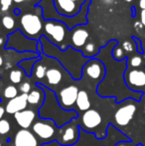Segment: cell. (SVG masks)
Returning a JSON list of instances; mask_svg holds the SVG:
<instances>
[{
  "label": "cell",
  "instance_id": "obj_42",
  "mask_svg": "<svg viewBox=\"0 0 145 146\" xmlns=\"http://www.w3.org/2000/svg\"><path fill=\"white\" fill-rule=\"evenodd\" d=\"M131 10H132V16H135V7H134V6H132L131 7Z\"/></svg>",
  "mask_w": 145,
  "mask_h": 146
},
{
  "label": "cell",
  "instance_id": "obj_7",
  "mask_svg": "<svg viewBox=\"0 0 145 146\" xmlns=\"http://www.w3.org/2000/svg\"><path fill=\"white\" fill-rule=\"evenodd\" d=\"M123 78L126 86L133 92H140L145 88V69H127Z\"/></svg>",
  "mask_w": 145,
  "mask_h": 146
},
{
  "label": "cell",
  "instance_id": "obj_6",
  "mask_svg": "<svg viewBox=\"0 0 145 146\" xmlns=\"http://www.w3.org/2000/svg\"><path fill=\"white\" fill-rule=\"evenodd\" d=\"M53 6L58 15L65 19L73 18L79 15L83 7L72 0H53Z\"/></svg>",
  "mask_w": 145,
  "mask_h": 146
},
{
  "label": "cell",
  "instance_id": "obj_5",
  "mask_svg": "<svg viewBox=\"0 0 145 146\" xmlns=\"http://www.w3.org/2000/svg\"><path fill=\"white\" fill-rule=\"evenodd\" d=\"M107 70L103 62L97 58H91L85 63L83 68V75H85L93 81H103L105 77Z\"/></svg>",
  "mask_w": 145,
  "mask_h": 146
},
{
  "label": "cell",
  "instance_id": "obj_36",
  "mask_svg": "<svg viewBox=\"0 0 145 146\" xmlns=\"http://www.w3.org/2000/svg\"><path fill=\"white\" fill-rule=\"evenodd\" d=\"M5 108H4L3 106H2L1 104H0V120L1 119H3V116H4V114H5Z\"/></svg>",
  "mask_w": 145,
  "mask_h": 146
},
{
  "label": "cell",
  "instance_id": "obj_20",
  "mask_svg": "<svg viewBox=\"0 0 145 146\" xmlns=\"http://www.w3.org/2000/svg\"><path fill=\"white\" fill-rule=\"evenodd\" d=\"M40 59H41V56L37 57V58L21 60V61L18 63V67H19L21 70H23V72L26 74V76H28V77H31L32 73H33L34 65H35L36 62H38Z\"/></svg>",
  "mask_w": 145,
  "mask_h": 146
},
{
  "label": "cell",
  "instance_id": "obj_33",
  "mask_svg": "<svg viewBox=\"0 0 145 146\" xmlns=\"http://www.w3.org/2000/svg\"><path fill=\"white\" fill-rule=\"evenodd\" d=\"M42 0H13V2L17 4H20V3H23V2H31V4L33 5H39L41 3Z\"/></svg>",
  "mask_w": 145,
  "mask_h": 146
},
{
  "label": "cell",
  "instance_id": "obj_17",
  "mask_svg": "<svg viewBox=\"0 0 145 146\" xmlns=\"http://www.w3.org/2000/svg\"><path fill=\"white\" fill-rule=\"evenodd\" d=\"M45 90H43L39 84H36V88H32L31 92L28 94V104L34 106H42L45 102Z\"/></svg>",
  "mask_w": 145,
  "mask_h": 146
},
{
  "label": "cell",
  "instance_id": "obj_35",
  "mask_svg": "<svg viewBox=\"0 0 145 146\" xmlns=\"http://www.w3.org/2000/svg\"><path fill=\"white\" fill-rule=\"evenodd\" d=\"M72 1L75 2V3H77L79 5H81V6H83L85 4L89 3V0H72Z\"/></svg>",
  "mask_w": 145,
  "mask_h": 146
},
{
  "label": "cell",
  "instance_id": "obj_4",
  "mask_svg": "<svg viewBox=\"0 0 145 146\" xmlns=\"http://www.w3.org/2000/svg\"><path fill=\"white\" fill-rule=\"evenodd\" d=\"M38 40L28 38L19 29H17L7 36L4 49L13 50L18 53H38Z\"/></svg>",
  "mask_w": 145,
  "mask_h": 146
},
{
  "label": "cell",
  "instance_id": "obj_34",
  "mask_svg": "<svg viewBox=\"0 0 145 146\" xmlns=\"http://www.w3.org/2000/svg\"><path fill=\"white\" fill-rule=\"evenodd\" d=\"M140 22L143 25V27H145V10L140 11Z\"/></svg>",
  "mask_w": 145,
  "mask_h": 146
},
{
  "label": "cell",
  "instance_id": "obj_2",
  "mask_svg": "<svg viewBox=\"0 0 145 146\" xmlns=\"http://www.w3.org/2000/svg\"><path fill=\"white\" fill-rule=\"evenodd\" d=\"M68 34H70V28L61 20L51 19L44 21L43 35L62 51H66L70 47Z\"/></svg>",
  "mask_w": 145,
  "mask_h": 146
},
{
  "label": "cell",
  "instance_id": "obj_31",
  "mask_svg": "<svg viewBox=\"0 0 145 146\" xmlns=\"http://www.w3.org/2000/svg\"><path fill=\"white\" fill-rule=\"evenodd\" d=\"M13 0H0V11L6 12L9 10L10 6L12 5Z\"/></svg>",
  "mask_w": 145,
  "mask_h": 146
},
{
  "label": "cell",
  "instance_id": "obj_30",
  "mask_svg": "<svg viewBox=\"0 0 145 146\" xmlns=\"http://www.w3.org/2000/svg\"><path fill=\"white\" fill-rule=\"evenodd\" d=\"M19 90L21 92V94H28L32 90V86L29 82H23L22 84H20Z\"/></svg>",
  "mask_w": 145,
  "mask_h": 146
},
{
  "label": "cell",
  "instance_id": "obj_10",
  "mask_svg": "<svg viewBox=\"0 0 145 146\" xmlns=\"http://www.w3.org/2000/svg\"><path fill=\"white\" fill-rule=\"evenodd\" d=\"M85 24L75 25L70 30V47L77 51H81L85 45L89 42V32L85 27Z\"/></svg>",
  "mask_w": 145,
  "mask_h": 146
},
{
  "label": "cell",
  "instance_id": "obj_21",
  "mask_svg": "<svg viewBox=\"0 0 145 146\" xmlns=\"http://www.w3.org/2000/svg\"><path fill=\"white\" fill-rule=\"evenodd\" d=\"M47 65L44 63H42V60H39L38 62H36V64L34 65L33 68V73L32 75L35 77V79L37 81H41L46 77V73H47Z\"/></svg>",
  "mask_w": 145,
  "mask_h": 146
},
{
  "label": "cell",
  "instance_id": "obj_14",
  "mask_svg": "<svg viewBox=\"0 0 145 146\" xmlns=\"http://www.w3.org/2000/svg\"><path fill=\"white\" fill-rule=\"evenodd\" d=\"M28 106V94H21L16 98L9 100L5 106V111L8 114H15L17 112L23 111Z\"/></svg>",
  "mask_w": 145,
  "mask_h": 146
},
{
  "label": "cell",
  "instance_id": "obj_9",
  "mask_svg": "<svg viewBox=\"0 0 145 146\" xmlns=\"http://www.w3.org/2000/svg\"><path fill=\"white\" fill-rule=\"evenodd\" d=\"M79 135V128L73 120L68 122L60 128V134H59L58 140L62 145L70 146L73 145L77 142Z\"/></svg>",
  "mask_w": 145,
  "mask_h": 146
},
{
  "label": "cell",
  "instance_id": "obj_15",
  "mask_svg": "<svg viewBox=\"0 0 145 146\" xmlns=\"http://www.w3.org/2000/svg\"><path fill=\"white\" fill-rule=\"evenodd\" d=\"M14 146H39V141L29 129H20L14 137Z\"/></svg>",
  "mask_w": 145,
  "mask_h": 146
},
{
  "label": "cell",
  "instance_id": "obj_32",
  "mask_svg": "<svg viewBox=\"0 0 145 146\" xmlns=\"http://www.w3.org/2000/svg\"><path fill=\"white\" fill-rule=\"evenodd\" d=\"M132 40H133V41H134V43H135L136 51L138 52V54H143L144 50H143V48H142L141 41H140L138 38H136V37H132Z\"/></svg>",
  "mask_w": 145,
  "mask_h": 146
},
{
  "label": "cell",
  "instance_id": "obj_22",
  "mask_svg": "<svg viewBox=\"0 0 145 146\" xmlns=\"http://www.w3.org/2000/svg\"><path fill=\"white\" fill-rule=\"evenodd\" d=\"M99 50L101 49H97V45L95 44L93 42H87V44L85 45V47L83 48V50L81 51L83 53V55L85 57L89 59H91V58H95L97 54H99Z\"/></svg>",
  "mask_w": 145,
  "mask_h": 146
},
{
  "label": "cell",
  "instance_id": "obj_27",
  "mask_svg": "<svg viewBox=\"0 0 145 146\" xmlns=\"http://www.w3.org/2000/svg\"><path fill=\"white\" fill-rule=\"evenodd\" d=\"M1 23L6 30L12 31L15 28V19L11 15H4L1 20Z\"/></svg>",
  "mask_w": 145,
  "mask_h": 146
},
{
  "label": "cell",
  "instance_id": "obj_18",
  "mask_svg": "<svg viewBox=\"0 0 145 146\" xmlns=\"http://www.w3.org/2000/svg\"><path fill=\"white\" fill-rule=\"evenodd\" d=\"M46 81L49 87H57L61 84L63 80V73L59 68L52 67L47 70L46 73Z\"/></svg>",
  "mask_w": 145,
  "mask_h": 146
},
{
  "label": "cell",
  "instance_id": "obj_26",
  "mask_svg": "<svg viewBox=\"0 0 145 146\" xmlns=\"http://www.w3.org/2000/svg\"><path fill=\"white\" fill-rule=\"evenodd\" d=\"M18 88L13 85L7 86L3 90V96L6 100H12L18 96Z\"/></svg>",
  "mask_w": 145,
  "mask_h": 146
},
{
  "label": "cell",
  "instance_id": "obj_37",
  "mask_svg": "<svg viewBox=\"0 0 145 146\" xmlns=\"http://www.w3.org/2000/svg\"><path fill=\"white\" fill-rule=\"evenodd\" d=\"M138 7L141 10H145V0H139L138 1Z\"/></svg>",
  "mask_w": 145,
  "mask_h": 146
},
{
  "label": "cell",
  "instance_id": "obj_1",
  "mask_svg": "<svg viewBox=\"0 0 145 146\" xmlns=\"http://www.w3.org/2000/svg\"><path fill=\"white\" fill-rule=\"evenodd\" d=\"M42 46V54L55 60H58L59 63L72 75L73 79L79 80L83 76V68L85 65L89 58L85 57L81 51L69 47L66 51H62L59 47L51 43L43 35L40 38Z\"/></svg>",
  "mask_w": 145,
  "mask_h": 146
},
{
  "label": "cell",
  "instance_id": "obj_25",
  "mask_svg": "<svg viewBox=\"0 0 145 146\" xmlns=\"http://www.w3.org/2000/svg\"><path fill=\"white\" fill-rule=\"evenodd\" d=\"M126 64L128 65V67H131L132 69H138L143 64V59L140 55H134L126 59Z\"/></svg>",
  "mask_w": 145,
  "mask_h": 146
},
{
  "label": "cell",
  "instance_id": "obj_39",
  "mask_svg": "<svg viewBox=\"0 0 145 146\" xmlns=\"http://www.w3.org/2000/svg\"><path fill=\"white\" fill-rule=\"evenodd\" d=\"M5 43H6V41L4 40V38L0 37V46H5Z\"/></svg>",
  "mask_w": 145,
  "mask_h": 146
},
{
  "label": "cell",
  "instance_id": "obj_11",
  "mask_svg": "<svg viewBox=\"0 0 145 146\" xmlns=\"http://www.w3.org/2000/svg\"><path fill=\"white\" fill-rule=\"evenodd\" d=\"M79 88L73 85L62 88L57 94V100L60 106L65 110H70L71 108L75 104L79 94Z\"/></svg>",
  "mask_w": 145,
  "mask_h": 146
},
{
  "label": "cell",
  "instance_id": "obj_16",
  "mask_svg": "<svg viewBox=\"0 0 145 146\" xmlns=\"http://www.w3.org/2000/svg\"><path fill=\"white\" fill-rule=\"evenodd\" d=\"M36 112L33 110H25L14 114V119L22 129H28L34 124Z\"/></svg>",
  "mask_w": 145,
  "mask_h": 146
},
{
  "label": "cell",
  "instance_id": "obj_19",
  "mask_svg": "<svg viewBox=\"0 0 145 146\" xmlns=\"http://www.w3.org/2000/svg\"><path fill=\"white\" fill-rule=\"evenodd\" d=\"M77 108H79L81 111H87L91 108V100H89V96L85 90H81L77 94V102H75Z\"/></svg>",
  "mask_w": 145,
  "mask_h": 146
},
{
  "label": "cell",
  "instance_id": "obj_28",
  "mask_svg": "<svg viewBox=\"0 0 145 146\" xmlns=\"http://www.w3.org/2000/svg\"><path fill=\"white\" fill-rule=\"evenodd\" d=\"M11 129V124L7 119H1L0 120V135H5Z\"/></svg>",
  "mask_w": 145,
  "mask_h": 146
},
{
  "label": "cell",
  "instance_id": "obj_43",
  "mask_svg": "<svg viewBox=\"0 0 145 146\" xmlns=\"http://www.w3.org/2000/svg\"><path fill=\"white\" fill-rule=\"evenodd\" d=\"M14 13H15L16 15H19V14H20V11H19L18 9H14Z\"/></svg>",
  "mask_w": 145,
  "mask_h": 146
},
{
  "label": "cell",
  "instance_id": "obj_23",
  "mask_svg": "<svg viewBox=\"0 0 145 146\" xmlns=\"http://www.w3.org/2000/svg\"><path fill=\"white\" fill-rule=\"evenodd\" d=\"M126 55L127 54L124 52L121 45H119L118 43L112 48V50H111V57H112V59L116 62H121V61H123V60L127 59L126 58Z\"/></svg>",
  "mask_w": 145,
  "mask_h": 146
},
{
  "label": "cell",
  "instance_id": "obj_29",
  "mask_svg": "<svg viewBox=\"0 0 145 146\" xmlns=\"http://www.w3.org/2000/svg\"><path fill=\"white\" fill-rule=\"evenodd\" d=\"M121 47L126 54H127V53H132L136 49L135 43H132V42H130V41H124L121 44Z\"/></svg>",
  "mask_w": 145,
  "mask_h": 146
},
{
  "label": "cell",
  "instance_id": "obj_8",
  "mask_svg": "<svg viewBox=\"0 0 145 146\" xmlns=\"http://www.w3.org/2000/svg\"><path fill=\"white\" fill-rule=\"evenodd\" d=\"M56 126L52 119L42 118L32 125V132L44 140H50L56 134Z\"/></svg>",
  "mask_w": 145,
  "mask_h": 146
},
{
  "label": "cell",
  "instance_id": "obj_3",
  "mask_svg": "<svg viewBox=\"0 0 145 146\" xmlns=\"http://www.w3.org/2000/svg\"><path fill=\"white\" fill-rule=\"evenodd\" d=\"M43 15L37 13L27 12L22 14L19 18V30L28 38L39 41L43 36Z\"/></svg>",
  "mask_w": 145,
  "mask_h": 146
},
{
  "label": "cell",
  "instance_id": "obj_13",
  "mask_svg": "<svg viewBox=\"0 0 145 146\" xmlns=\"http://www.w3.org/2000/svg\"><path fill=\"white\" fill-rule=\"evenodd\" d=\"M136 111V106L133 104H128L122 106L116 110L114 114V120L119 126H126L133 118Z\"/></svg>",
  "mask_w": 145,
  "mask_h": 146
},
{
  "label": "cell",
  "instance_id": "obj_44",
  "mask_svg": "<svg viewBox=\"0 0 145 146\" xmlns=\"http://www.w3.org/2000/svg\"><path fill=\"white\" fill-rule=\"evenodd\" d=\"M123 1H125V2H127V3H130V2H132V1H134V0H123Z\"/></svg>",
  "mask_w": 145,
  "mask_h": 146
},
{
  "label": "cell",
  "instance_id": "obj_41",
  "mask_svg": "<svg viewBox=\"0 0 145 146\" xmlns=\"http://www.w3.org/2000/svg\"><path fill=\"white\" fill-rule=\"evenodd\" d=\"M116 146H129L127 144V143H125V142H121V143H118Z\"/></svg>",
  "mask_w": 145,
  "mask_h": 146
},
{
  "label": "cell",
  "instance_id": "obj_47",
  "mask_svg": "<svg viewBox=\"0 0 145 146\" xmlns=\"http://www.w3.org/2000/svg\"><path fill=\"white\" fill-rule=\"evenodd\" d=\"M144 110H145V106H144Z\"/></svg>",
  "mask_w": 145,
  "mask_h": 146
},
{
  "label": "cell",
  "instance_id": "obj_40",
  "mask_svg": "<svg viewBox=\"0 0 145 146\" xmlns=\"http://www.w3.org/2000/svg\"><path fill=\"white\" fill-rule=\"evenodd\" d=\"M3 63H4V61H3V57H2L1 53H0V68L2 67V65H3Z\"/></svg>",
  "mask_w": 145,
  "mask_h": 146
},
{
  "label": "cell",
  "instance_id": "obj_38",
  "mask_svg": "<svg viewBox=\"0 0 145 146\" xmlns=\"http://www.w3.org/2000/svg\"><path fill=\"white\" fill-rule=\"evenodd\" d=\"M134 27H135V29H139L141 30L142 28H143V25L141 24V22H135V24H134Z\"/></svg>",
  "mask_w": 145,
  "mask_h": 146
},
{
  "label": "cell",
  "instance_id": "obj_45",
  "mask_svg": "<svg viewBox=\"0 0 145 146\" xmlns=\"http://www.w3.org/2000/svg\"><path fill=\"white\" fill-rule=\"evenodd\" d=\"M136 146H142V144H137V145H136Z\"/></svg>",
  "mask_w": 145,
  "mask_h": 146
},
{
  "label": "cell",
  "instance_id": "obj_24",
  "mask_svg": "<svg viewBox=\"0 0 145 146\" xmlns=\"http://www.w3.org/2000/svg\"><path fill=\"white\" fill-rule=\"evenodd\" d=\"M23 79V72L21 69H14L10 72L9 80L13 85H18L22 82Z\"/></svg>",
  "mask_w": 145,
  "mask_h": 146
},
{
  "label": "cell",
  "instance_id": "obj_46",
  "mask_svg": "<svg viewBox=\"0 0 145 146\" xmlns=\"http://www.w3.org/2000/svg\"><path fill=\"white\" fill-rule=\"evenodd\" d=\"M0 146H2V145H1V142H0Z\"/></svg>",
  "mask_w": 145,
  "mask_h": 146
},
{
  "label": "cell",
  "instance_id": "obj_12",
  "mask_svg": "<svg viewBox=\"0 0 145 146\" xmlns=\"http://www.w3.org/2000/svg\"><path fill=\"white\" fill-rule=\"evenodd\" d=\"M101 115L95 110H89L85 111L81 115V125L85 130L93 131V129L97 128L101 123Z\"/></svg>",
  "mask_w": 145,
  "mask_h": 146
}]
</instances>
